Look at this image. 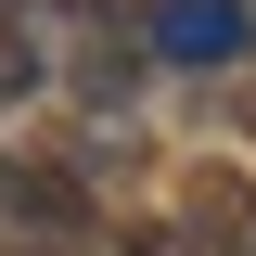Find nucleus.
<instances>
[{
	"label": "nucleus",
	"mask_w": 256,
	"mask_h": 256,
	"mask_svg": "<svg viewBox=\"0 0 256 256\" xmlns=\"http://www.w3.org/2000/svg\"><path fill=\"white\" fill-rule=\"evenodd\" d=\"M180 230L205 256H256V192L230 180V166H192V192H180Z\"/></svg>",
	"instance_id": "1"
},
{
	"label": "nucleus",
	"mask_w": 256,
	"mask_h": 256,
	"mask_svg": "<svg viewBox=\"0 0 256 256\" xmlns=\"http://www.w3.org/2000/svg\"><path fill=\"white\" fill-rule=\"evenodd\" d=\"M0 205L26 230H52V244H90V192L64 180V166H0Z\"/></svg>",
	"instance_id": "2"
},
{
	"label": "nucleus",
	"mask_w": 256,
	"mask_h": 256,
	"mask_svg": "<svg viewBox=\"0 0 256 256\" xmlns=\"http://www.w3.org/2000/svg\"><path fill=\"white\" fill-rule=\"evenodd\" d=\"M154 38H166L180 64H230V52L256 38V13H230V0H166V13H154Z\"/></svg>",
	"instance_id": "3"
},
{
	"label": "nucleus",
	"mask_w": 256,
	"mask_h": 256,
	"mask_svg": "<svg viewBox=\"0 0 256 256\" xmlns=\"http://www.w3.org/2000/svg\"><path fill=\"white\" fill-rule=\"evenodd\" d=\"M26 90H38V52H26L13 26H0V102H26Z\"/></svg>",
	"instance_id": "4"
},
{
	"label": "nucleus",
	"mask_w": 256,
	"mask_h": 256,
	"mask_svg": "<svg viewBox=\"0 0 256 256\" xmlns=\"http://www.w3.org/2000/svg\"><path fill=\"white\" fill-rule=\"evenodd\" d=\"M128 256H205V244H192L180 218H141V230H128Z\"/></svg>",
	"instance_id": "5"
},
{
	"label": "nucleus",
	"mask_w": 256,
	"mask_h": 256,
	"mask_svg": "<svg viewBox=\"0 0 256 256\" xmlns=\"http://www.w3.org/2000/svg\"><path fill=\"white\" fill-rule=\"evenodd\" d=\"M52 13H116V26H141V0H52Z\"/></svg>",
	"instance_id": "6"
},
{
	"label": "nucleus",
	"mask_w": 256,
	"mask_h": 256,
	"mask_svg": "<svg viewBox=\"0 0 256 256\" xmlns=\"http://www.w3.org/2000/svg\"><path fill=\"white\" fill-rule=\"evenodd\" d=\"M244 128H256V77H244Z\"/></svg>",
	"instance_id": "7"
}]
</instances>
